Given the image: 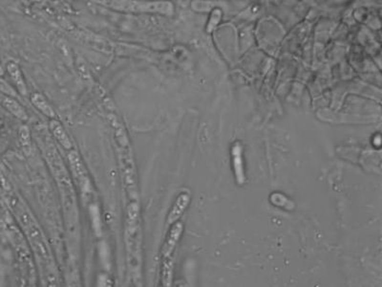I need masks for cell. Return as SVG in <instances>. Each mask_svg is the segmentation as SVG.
Listing matches in <instances>:
<instances>
[{
  "instance_id": "cell-10",
  "label": "cell",
  "mask_w": 382,
  "mask_h": 287,
  "mask_svg": "<svg viewBox=\"0 0 382 287\" xmlns=\"http://www.w3.org/2000/svg\"><path fill=\"white\" fill-rule=\"evenodd\" d=\"M173 276V263L171 258H164L162 265V282L163 287L171 286Z\"/></svg>"
},
{
  "instance_id": "cell-8",
  "label": "cell",
  "mask_w": 382,
  "mask_h": 287,
  "mask_svg": "<svg viewBox=\"0 0 382 287\" xmlns=\"http://www.w3.org/2000/svg\"><path fill=\"white\" fill-rule=\"evenodd\" d=\"M31 101L34 105V107L37 110H39L43 114L45 115L46 117H48L52 120L55 119L56 113H55L53 108L51 107V105L48 102V100H46V98L43 96V94L38 93V92L32 94Z\"/></svg>"
},
{
  "instance_id": "cell-12",
  "label": "cell",
  "mask_w": 382,
  "mask_h": 287,
  "mask_svg": "<svg viewBox=\"0 0 382 287\" xmlns=\"http://www.w3.org/2000/svg\"><path fill=\"white\" fill-rule=\"evenodd\" d=\"M0 92L7 95L8 97H10V98H14L17 95L14 88L10 86L6 80L2 79L1 77H0Z\"/></svg>"
},
{
  "instance_id": "cell-13",
  "label": "cell",
  "mask_w": 382,
  "mask_h": 287,
  "mask_svg": "<svg viewBox=\"0 0 382 287\" xmlns=\"http://www.w3.org/2000/svg\"><path fill=\"white\" fill-rule=\"evenodd\" d=\"M19 139H20V144L23 148H30L31 145V139H30V131L26 126H22L19 129Z\"/></svg>"
},
{
  "instance_id": "cell-11",
  "label": "cell",
  "mask_w": 382,
  "mask_h": 287,
  "mask_svg": "<svg viewBox=\"0 0 382 287\" xmlns=\"http://www.w3.org/2000/svg\"><path fill=\"white\" fill-rule=\"evenodd\" d=\"M222 17H223L222 10L220 8L213 9L210 16H209L208 22H207L206 29H205L208 34H211L213 32H214V30L219 25L220 22L222 20Z\"/></svg>"
},
{
  "instance_id": "cell-14",
  "label": "cell",
  "mask_w": 382,
  "mask_h": 287,
  "mask_svg": "<svg viewBox=\"0 0 382 287\" xmlns=\"http://www.w3.org/2000/svg\"><path fill=\"white\" fill-rule=\"evenodd\" d=\"M0 187L6 189V180L3 177V174L1 172H0Z\"/></svg>"
},
{
  "instance_id": "cell-4",
  "label": "cell",
  "mask_w": 382,
  "mask_h": 287,
  "mask_svg": "<svg viewBox=\"0 0 382 287\" xmlns=\"http://www.w3.org/2000/svg\"><path fill=\"white\" fill-rule=\"evenodd\" d=\"M189 202H190V194L187 192H182L178 195L174 204L170 209L169 214L167 215L166 224L168 226L177 222L179 218L183 215L184 211L188 207Z\"/></svg>"
},
{
  "instance_id": "cell-6",
  "label": "cell",
  "mask_w": 382,
  "mask_h": 287,
  "mask_svg": "<svg viewBox=\"0 0 382 287\" xmlns=\"http://www.w3.org/2000/svg\"><path fill=\"white\" fill-rule=\"evenodd\" d=\"M7 71L11 79L14 81V86H16L18 92L22 94V96H26L28 93L27 86L19 66L14 61H10L7 65Z\"/></svg>"
},
{
  "instance_id": "cell-5",
  "label": "cell",
  "mask_w": 382,
  "mask_h": 287,
  "mask_svg": "<svg viewBox=\"0 0 382 287\" xmlns=\"http://www.w3.org/2000/svg\"><path fill=\"white\" fill-rule=\"evenodd\" d=\"M183 223L176 222L174 223L170 229L168 236L166 237L165 242L163 244V249H162V255L164 258H170L172 252L174 250L178 240L180 239L181 235L183 233Z\"/></svg>"
},
{
  "instance_id": "cell-2",
  "label": "cell",
  "mask_w": 382,
  "mask_h": 287,
  "mask_svg": "<svg viewBox=\"0 0 382 287\" xmlns=\"http://www.w3.org/2000/svg\"><path fill=\"white\" fill-rule=\"evenodd\" d=\"M68 160L71 166L72 171L76 177V179L78 182L79 186L81 188V191L84 192H89L90 191V180L88 177L87 172L85 170L83 163L81 159L79 157L78 152L72 151L68 154Z\"/></svg>"
},
{
  "instance_id": "cell-3",
  "label": "cell",
  "mask_w": 382,
  "mask_h": 287,
  "mask_svg": "<svg viewBox=\"0 0 382 287\" xmlns=\"http://www.w3.org/2000/svg\"><path fill=\"white\" fill-rule=\"evenodd\" d=\"M231 162L234 168V176L236 183L238 185H244L247 177H246V170H245V162L243 157V146L240 142H235L231 147Z\"/></svg>"
},
{
  "instance_id": "cell-1",
  "label": "cell",
  "mask_w": 382,
  "mask_h": 287,
  "mask_svg": "<svg viewBox=\"0 0 382 287\" xmlns=\"http://www.w3.org/2000/svg\"><path fill=\"white\" fill-rule=\"evenodd\" d=\"M105 7L125 13H158L170 15L174 12L172 3L165 1H139V0H109L98 1Z\"/></svg>"
},
{
  "instance_id": "cell-15",
  "label": "cell",
  "mask_w": 382,
  "mask_h": 287,
  "mask_svg": "<svg viewBox=\"0 0 382 287\" xmlns=\"http://www.w3.org/2000/svg\"><path fill=\"white\" fill-rule=\"evenodd\" d=\"M4 74V69L2 68V66L0 65V76H2Z\"/></svg>"
},
{
  "instance_id": "cell-7",
  "label": "cell",
  "mask_w": 382,
  "mask_h": 287,
  "mask_svg": "<svg viewBox=\"0 0 382 287\" xmlns=\"http://www.w3.org/2000/svg\"><path fill=\"white\" fill-rule=\"evenodd\" d=\"M50 130L53 133L54 137L57 139V142L63 147L65 150L70 151L73 149V144L69 136L67 135L62 125L56 119L51 120L49 124Z\"/></svg>"
},
{
  "instance_id": "cell-9",
  "label": "cell",
  "mask_w": 382,
  "mask_h": 287,
  "mask_svg": "<svg viewBox=\"0 0 382 287\" xmlns=\"http://www.w3.org/2000/svg\"><path fill=\"white\" fill-rule=\"evenodd\" d=\"M2 104H3L4 108H6L10 113H12L16 118L20 119L22 121L28 120V114H27L26 110L24 109V108L17 100H14V98L6 97L2 101Z\"/></svg>"
}]
</instances>
